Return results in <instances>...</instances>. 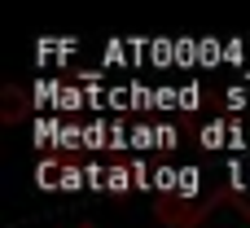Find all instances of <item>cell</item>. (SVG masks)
Segmentation results:
<instances>
[{
	"instance_id": "1",
	"label": "cell",
	"mask_w": 250,
	"mask_h": 228,
	"mask_svg": "<svg viewBox=\"0 0 250 228\" xmlns=\"http://www.w3.org/2000/svg\"><path fill=\"white\" fill-rule=\"evenodd\" d=\"M0 101H4L0 119H4V123H18V119H22V88H4V92H0Z\"/></svg>"
},
{
	"instance_id": "2",
	"label": "cell",
	"mask_w": 250,
	"mask_h": 228,
	"mask_svg": "<svg viewBox=\"0 0 250 228\" xmlns=\"http://www.w3.org/2000/svg\"><path fill=\"white\" fill-rule=\"evenodd\" d=\"M83 228H92V224H83Z\"/></svg>"
}]
</instances>
